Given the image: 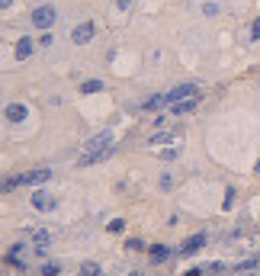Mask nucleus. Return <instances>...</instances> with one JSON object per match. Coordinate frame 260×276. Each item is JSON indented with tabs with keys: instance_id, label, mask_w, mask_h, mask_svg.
<instances>
[{
	"instance_id": "f03ea898",
	"label": "nucleus",
	"mask_w": 260,
	"mask_h": 276,
	"mask_svg": "<svg viewBox=\"0 0 260 276\" xmlns=\"http://www.w3.org/2000/svg\"><path fill=\"white\" fill-rule=\"evenodd\" d=\"M48 177H52V170H48V167H39V170H29V174L16 177V180H7V183H3V193L16 190V186H32V183H45Z\"/></svg>"
},
{
	"instance_id": "6ab92c4d",
	"label": "nucleus",
	"mask_w": 260,
	"mask_h": 276,
	"mask_svg": "<svg viewBox=\"0 0 260 276\" xmlns=\"http://www.w3.org/2000/svg\"><path fill=\"white\" fill-rule=\"evenodd\" d=\"M39 45H42V48H52V45H55V36H52V32H42V39H39Z\"/></svg>"
},
{
	"instance_id": "2eb2a0df",
	"label": "nucleus",
	"mask_w": 260,
	"mask_h": 276,
	"mask_svg": "<svg viewBox=\"0 0 260 276\" xmlns=\"http://www.w3.org/2000/svg\"><path fill=\"white\" fill-rule=\"evenodd\" d=\"M167 141H174V132H154L151 138H148V145H167Z\"/></svg>"
},
{
	"instance_id": "cd10ccee",
	"label": "nucleus",
	"mask_w": 260,
	"mask_h": 276,
	"mask_svg": "<svg viewBox=\"0 0 260 276\" xmlns=\"http://www.w3.org/2000/svg\"><path fill=\"white\" fill-rule=\"evenodd\" d=\"M257 174H260V158H257Z\"/></svg>"
},
{
	"instance_id": "1a4fd4ad",
	"label": "nucleus",
	"mask_w": 260,
	"mask_h": 276,
	"mask_svg": "<svg viewBox=\"0 0 260 276\" xmlns=\"http://www.w3.org/2000/svg\"><path fill=\"white\" fill-rule=\"evenodd\" d=\"M202 244H206V235H193V238H186L183 241V247H180V257H193L196 251H202Z\"/></svg>"
},
{
	"instance_id": "9b49d317",
	"label": "nucleus",
	"mask_w": 260,
	"mask_h": 276,
	"mask_svg": "<svg viewBox=\"0 0 260 276\" xmlns=\"http://www.w3.org/2000/svg\"><path fill=\"white\" fill-rule=\"evenodd\" d=\"M23 254H26V241H13L10 244V251H7V263H16V267L23 270L26 263H23Z\"/></svg>"
},
{
	"instance_id": "a878e982",
	"label": "nucleus",
	"mask_w": 260,
	"mask_h": 276,
	"mask_svg": "<svg viewBox=\"0 0 260 276\" xmlns=\"http://www.w3.org/2000/svg\"><path fill=\"white\" fill-rule=\"evenodd\" d=\"M206 273V267H193V270H186V276H202Z\"/></svg>"
},
{
	"instance_id": "bb28decb",
	"label": "nucleus",
	"mask_w": 260,
	"mask_h": 276,
	"mask_svg": "<svg viewBox=\"0 0 260 276\" xmlns=\"http://www.w3.org/2000/svg\"><path fill=\"white\" fill-rule=\"evenodd\" d=\"M0 7H3V10H10V7H13V0H0Z\"/></svg>"
},
{
	"instance_id": "4be33fe9",
	"label": "nucleus",
	"mask_w": 260,
	"mask_h": 276,
	"mask_svg": "<svg viewBox=\"0 0 260 276\" xmlns=\"http://www.w3.org/2000/svg\"><path fill=\"white\" fill-rule=\"evenodd\" d=\"M251 42H260V20H254L251 26Z\"/></svg>"
},
{
	"instance_id": "dca6fc26",
	"label": "nucleus",
	"mask_w": 260,
	"mask_h": 276,
	"mask_svg": "<svg viewBox=\"0 0 260 276\" xmlns=\"http://www.w3.org/2000/svg\"><path fill=\"white\" fill-rule=\"evenodd\" d=\"M100 90H103V80L100 77H90V80L80 84V93H100Z\"/></svg>"
},
{
	"instance_id": "4468645a",
	"label": "nucleus",
	"mask_w": 260,
	"mask_h": 276,
	"mask_svg": "<svg viewBox=\"0 0 260 276\" xmlns=\"http://www.w3.org/2000/svg\"><path fill=\"white\" fill-rule=\"evenodd\" d=\"M161 106H170L167 93H158V97H151V100H145V103H141V109H161Z\"/></svg>"
},
{
	"instance_id": "20e7f679",
	"label": "nucleus",
	"mask_w": 260,
	"mask_h": 276,
	"mask_svg": "<svg viewBox=\"0 0 260 276\" xmlns=\"http://www.w3.org/2000/svg\"><path fill=\"white\" fill-rule=\"evenodd\" d=\"M29 20H32V26H36V29H48V26H52L58 16H55V7H52V3H42V7L32 10Z\"/></svg>"
},
{
	"instance_id": "6e6552de",
	"label": "nucleus",
	"mask_w": 260,
	"mask_h": 276,
	"mask_svg": "<svg viewBox=\"0 0 260 276\" xmlns=\"http://www.w3.org/2000/svg\"><path fill=\"white\" fill-rule=\"evenodd\" d=\"M3 116H7V122H23V119H29V106L26 103H7Z\"/></svg>"
},
{
	"instance_id": "5701e85b",
	"label": "nucleus",
	"mask_w": 260,
	"mask_h": 276,
	"mask_svg": "<svg viewBox=\"0 0 260 276\" xmlns=\"http://www.w3.org/2000/svg\"><path fill=\"white\" fill-rule=\"evenodd\" d=\"M113 3H116V10H129L132 7V0H113Z\"/></svg>"
},
{
	"instance_id": "423d86ee",
	"label": "nucleus",
	"mask_w": 260,
	"mask_h": 276,
	"mask_svg": "<svg viewBox=\"0 0 260 276\" xmlns=\"http://www.w3.org/2000/svg\"><path fill=\"white\" fill-rule=\"evenodd\" d=\"M196 93H199V84H177V87L167 90V100H170V106H174V103L190 100V97H196Z\"/></svg>"
},
{
	"instance_id": "9d476101",
	"label": "nucleus",
	"mask_w": 260,
	"mask_h": 276,
	"mask_svg": "<svg viewBox=\"0 0 260 276\" xmlns=\"http://www.w3.org/2000/svg\"><path fill=\"white\" fill-rule=\"evenodd\" d=\"M32 48H36V42H32L29 36H23V39H16V48H13V58L16 61H26L32 55Z\"/></svg>"
},
{
	"instance_id": "39448f33",
	"label": "nucleus",
	"mask_w": 260,
	"mask_h": 276,
	"mask_svg": "<svg viewBox=\"0 0 260 276\" xmlns=\"http://www.w3.org/2000/svg\"><path fill=\"white\" fill-rule=\"evenodd\" d=\"M29 202H32V209H39V212H52V209L58 206V196L48 193V190H36Z\"/></svg>"
},
{
	"instance_id": "0eeeda50",
	"label": "nucleus",
	"mask_w": 260,
	"mask_h": 276,
	"mask_svg": "<svg viewBox=\"0 0 260 276\" xmlns=\"http://www.w3.org/2000/svg\"><path fill=\"white\" fill-rule=\"evenodd\" d=\"M48 244H52V231H45V228H39V231H32V251L39 254V257H45V251H48Z\"/></svg>"
},
{
	"instance_id": "f3484780",
	"label": "nucleus",
	"mask_w": 260,
	"mask_h": 276,
	"mask_svg": "<svg viewBox=\"0 0 260 276\" xmlns=\"http://www.w3.org/2000/svg\"><path fill=\"white\" fill-rule=\"evenodd\" d=\"M39 273H42V276H58V273H61V267H58V263H42Z\"/></svg>"
},
{
	"instance_id": "a211bd4d",
	"label": "nucleus",
	"mask_w": 260,
	"mask_h": 276,
	"mask_svg": "<svg viewBox=\"0 0 260 276\" xmlns=\"http://www.w3.org/2000/svg\"><path fill=\"white\" fill-rule=\"evenodd\" d=\"M219 13H222L219 3H206V7H202V16H219Z\"/></svg>"
},
{
	"instance_id": "b1692460",
	"label": "nucleus",
	"mask_w": 260,
	"mask_h": 276,
	"mask_svg": "<svg viewBox=\"0 0 260 276\" xmlns=\"http://www.w3.org/2000/svg\"><path fill=\"white\" fill-rule=\"evenodd\" d=\"M125 247H129V251H145V247H141V241H135V238H132V241H129V244H125Z\"/></svg>"
},
{
	"instance_id": "f8f14e48",
	"label": "nucleus",
	"mask_w": 260,
	"mask_h": 276,
	"mask_svg": "<svg viewBox=\"0 0 260 276\" xmlns=\"http://www.w3.org/2000/svg\"><path fill=\"white\" fill-rule=\"evenodd\" d=\"M196 106H199V97H190V100H180V103H174V106H170V116H186V113H193Z\"/></svg>"
},
{
	"instance_id": "7ed1b4c3",
	"label": "nucleus",
	"mask_w": 260,
	"mask_h": 276,
	"mask_svg": "<svg viewBox=\"0 0 260 276\" xmlns=\"http://www.w3.org/2000/svg\"><path fill=\"white\" fill-rule=\"evenodd\" d=\"M93 36H97V23H93V20H84V23L74 26V32H71V42H74V45H90Z\"/></svg>"
},
{
	"instance_id": "412c9836",
	"label": "nucleus",
	"mask_w": 260,
	"mask_h": 276,
	"mask_svg": "<svg viewBox=\"0 0 260 276\" xmlns=\"http://www.w3.org/2000/svg\"><path fill=\"white\" fill-rule=\"evenodd\" d=\"M80 273H87V276H100V267H97V263H84V270H80Z\"/></svg>"
},
{
	"instance_id": "393cba45",
	"label": "nucleus",
	"mask_w": 260,
	"mask_h": 276,
	"mask_svg": "<svg viewBox=\"0 0 260 276\" xmlns=\"http://www.w3.org/2000/svg\"><path fill=\"white\" fill-rule=\"evenodd\" d=\"M231 202H235V193L228 190V193H225V202H222V206H225V209H231Z\"/></svg>"
},
{
	"instance_id": "c85d7f7f",
	"label": "nucleus",
	"mask_w": 260,
	"mask_h": 276,
	"mask_svg": "<svg viewBox=\"0 0 260 276\" xmlns=\"http://www.w3.org/2000/svg\"><path fill=\"white\" fill-rule=\"evenodd\" d=\"M80 276H87V273H80Z\"/></svg>"
},
{
	"instance_id": "ddd939ff",
	"label": "nucleus",
	"mask_w": 260,
	"mask_h": 276,
	"mask_svg": "<svg viewBox=\"0 0 260 276\" xmlns=\"http://www.w3.org/2000/svg\"><path fill=\"white\" fill-rule=\"evenodd\" d=\"M164 260H170V247L167 244H154L151 247V263H164Z\"/></svg>"
},
{
	"instance_id": "f257e3e1",
	"label": "nucleus",
	"mask_w": 260,
	"mask_h": 276,
	"mask_svg": "<svg viewBox=\"0 0 260 276\" xmlns=\"http://www.w3.org/2000/svg\"><path fill=\"white\" fill-rule=\"evenodd\" d=\"M113 141H116V132H113V129H103V132H97V135H90V138L84 141V154L109 151V148H116Z\"/></svg>"
},
{
	"instance_id": "aec40b11",
	"label": "nucleus",
	"mask_w": 260,
	"mask_h": 276,
	"mask_svg": "<svg viewBox=\"0 0 260 276\" xmlns=\"http://www.w3.org/2000/svg\"><path fill=\"white\" fill-rule=\"evenodd\" d=\"M122 228H125V222H122V218H113V222L106 225V231H122Z\"/></svg>"
}]
</instances>
